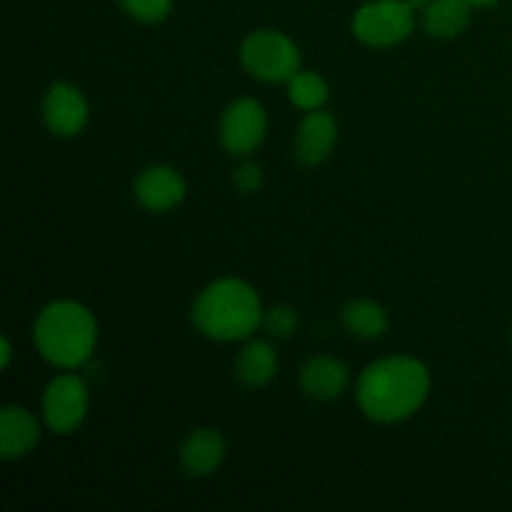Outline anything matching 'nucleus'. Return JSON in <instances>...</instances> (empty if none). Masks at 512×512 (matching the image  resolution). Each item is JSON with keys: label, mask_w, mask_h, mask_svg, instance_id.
Wrapping results in <instances>:
<instances>
[{"label": "nucleus", "mask_w": 512, "mask_h": 512, "mask_svg": "<svg viewBox=\"0 0 512 512\" xmlns=\"http://www.w3.org/2000/svg\"><path fill=\"white\" fill-rule=\"evenodd\" d=\"M358 405L375 423H403L413 418L430 395V373L413 355L375 360L358 380Z\"/></svg>", "instance_id": "obj_1"}, {"label": "nucleus", "mask_w": 512, "mask_h": 512, "mask_svg": "<svg viewBox=\"0 0 512 512\" xmlns=\"http://www.w3.org/2000/svg\"><path fill=\"white\" fill-rule=\"evenodd\" d=\"M258 290L240 278H220L195 298L193 325L205 338L220 343L248 340L263 325Z\"/></svg>", "instance_id": "obj_2"}, {"label": "nucleus", "mask_w": 512, "mask_h": 512, "mask_svg": "<svg viewBox=\"0 0 512 512\" xmlns=\"http://www.w3.org/2000/svg\"><path fill=\"white\" fill-rule=\"evenodd\" d=\"M33 343L55 368H80L93 358L98 343L95 315L75 300H55L35 318Z\"/></svg>", "instance_id": "obj_3"}, {"label": "nucleus", "mask_w": 512, "mask_h": 512, "mask_svg": "<svg viewBox=\"0 0 512 512\" xmlns=\"http://www.w3.org/2000/svg\"><path fill=\"white\" fill-rule=\"evenodd\" d=\"M240 60L253 78L288 83L300 70V50L280 30H255L240 45Z\"/></svg>", "instance_id": "obj_4"}, {"label": "nucleus", "mask_w": 512, "mask_h": 512, "mask_svg": "<svg viewBox=\"0 0 512 512\" xmlns=\"http://www.w3.org/2000/svg\"><path fill=\"white\" fill-rule=\"evenodd\" d=\"M415 13L405 0H370L353 15V35L370 48H393L410 38Z\"/></svg>", "instance_id": "obj_5"}, {"label": "nucleus", "mask_w": 512, "mask_h": 512, "mask_svg": "<svg viewBox=\"0 0 512 512\" xmlns=\"http://www.w3.org/2000/svg\"><path fill=\"white\" fill-rule=\"evenodd\" d=\"M88 408V385L80 375H58L43 393V420L58 435L75 433L88 418Z\"/></svg>", "instance_id": "obj_6"}, {"label": "nucleus", "mask_w": 512, "mask_h": 512, "mask_svg": "<svg viewBox=\"0 0 512 512\" xmlns=\"http://www.w3.org/2000/svg\"><path fill=\"white\" fill-rule=\"evenodd\" d=\"M268 135V113L255 98H238L225 108L220 120V143L233 155H250Z\"/></svg>", "instance_id": "obj_7"}, {"label": "nucleus", "mask_w": 512, "mask_h": 512, "mask_svg": "<svg viewBox=\"0 0 512 512\" xmlns=\"http://www.w3.org/2000/svg\"><path fill=\"white\" fill-rule=\"evenodd\" d=\"M43 120L48 130L58 138H75L85 130L90 118V105L83 90L73 83H53L43 95Z\"/></svg>", "instance_id": "obj_8"}, {"label": "nucleus", "mask_w": 512, "mask_h": 512, "mask_svg": "<svg viewBox=\"0 0 512 512\" xmlns=\"http://www.w3.org/2000/svg\"><path fill=\"white\" fill-rule=\"evenodd\" d=\"M133 193L150 213H168L185 200V180L170 165H150L135 178Z\"/></svg>", "instance_id": "obj_9"}, {"label": "nucleus", "mask_w": 512, "mask_h": 512, "mask_svg": "<svg viewBox=\"0 0 512 512\" xmlns=\"http://www.w3.org/2000/svg\"><path fill=\"white\" fill-rule=\"evenodd\" d=\"M338 143V120L328 110H310L298 125L295 135V155L305 165H320L330 158Z\"/></svg>", "instance_id": "obj_10"}, {"label": "nucleus", "mask_w": 512, "mask_h": 512, "mask_svg": "<svg viewBox=\"0 0 512 512\" xmlns=\"http://www.w3.org/2000/svg\"><path fill=\"white\" fill-rule=\"evenodd\" d=\"M225 455H228V443H225L223 433L215 428L193 430L180 445V463H183L185 473L193 478L213 475L225 463Z\"/></svg>", "instance_id": "obj_11"}, {"label": "nucleus", "mask_w": 512, "mask_h": 512, "mask_svg": "<svg viewBox=\"0 0 512 512\" xmlns=\"http://www.w3.org/2000/svg\"><path fill=\"white\" fill-rule=\"evenodd\" d=\"M40 443V423L30 410L5 405L0 410V458L20 460Z\"/></svg>", "instance_id": "obj_12"}, {"label": "nucleus", "mask_w": 512, "mask_h": 512, "mask_svg": "<svg viewBox=\"0 0 512 512\" xmlns=\"http://www.w3.org/2000/svg\"><path fill=\"white\" fill-rule=\"evenodd\" d=\"M350 383L348 365L340 363L330 355H315L300 370V388L308 398L328 403V400L340 398Z\"/></svg>", "instance_id": "obj_13"}, {"label": "nucleus", "mask_w": 512, "mask_h": 512, "mask_svg": "<svg viewBox=\"0 0 512 512\" xmlns=\"http://www.w3.org/2000/svg\"><path fill=\"white\" fill-rule=\"evenodd\" d=\"M278 375V353L268 340H250L235 358V378L245 388H265Z\"/></svg>", "instance_id": "obj_14"}, {"label": "nucleus", "mask_w": 512, "mask_h": 512, "mask_svg": "<svg viewBox=\"0 0 512 512\" xmlns=\"http://www.w3.org/2000/svg\"><path fill=\"white\" fill-rule=\"evenodd\" d=\"M468 0H430L428 8L423 10V28L430 38L453 40L465 33L470 25Z\"/></svg>", "instance_id": "obj_15"}, {"label": "nucleus", "mask_w": 512, "mask_h": 512, "mask_svg": "<svg viewBox=\"0 0 512 512\" xmlns=\"http://www.w3.org/2000/svg\"><path fill=\"white\" fill-rule=\"evenodd\" d=\"M343 323L355 338L375 340L388 333V313L375 300H350L343 308Z\"/></svg>", "instance_id": "obj_16"}, {"label": "nucleus", "mask_w": 512, "mask_h": 512, "mask_svg": "<svg viewBox=\"0 0 512 512\" xmlns=\"http://www.w3.org/2000/svg\"><path fill=\"white\" fill-rule=\"evenodd\" d=\"M288 95L290 103H293L295 108L305 110V113L320 110L330 98L328 80L320 73H313V70H298V73L288 80Z\"/></svg>", "instance_id": "obj_17"}, {"label": "nucleus", "mask_w": 512, "mask_h": 512, "mask_svg": "<svg viewBox=\"0 0 512 512\" xmlns=\"http://www.w3.org/2000/svg\"><path fill=\"white\" fill-rule=\"evenodd\" d=\"M120 8L138 23H163L173 10V0H118Z\"/></svg>", "instance_id": "obj_18"}, {"label": "nucleus", "mask_w": 512, "mask_h": 512, "mask_svg": "<svg viewBox=\"0 0 512 512\" xmlns=\"http://www.w3.org/2000/svg\"><path fill=\"white\" fill-rule=\"evenodd\" d=\"M263 328L270 338H290L298 328V313L290 305H273L270 310H265Z\"/></svg>", "instance_id": "obj_19"}, {"label": "nucleus", "mask_w": 512, "mask_h": 512, "mask_svg": "<svg viewBox=\"0 0 512 512\" xmlns=\"http://www.w3.org/2000/svg\"><path fill=\"white\" fill-rule=\"evenodd\" d=\"M233 183L235 188L240 190V193H255V190L263 188L265 183V175H263V168L255 163H243L238 170L233 173Z\"/></svg>", "instance_id": "obj_20"}, {"label": "nucleus", "mask_w": 512, "mask_h": 512, "mask_svg": "<svg viewBox=\"0 0 512 512\" xmlns=\"http://www.w3.org/2000/svg\"><path fill=\"white\" fill-rule=\"evenodd\" d=\"M0 355H3V368H10V360H13V345H10L8 335H3V340H0Z\"/></svg>", "instance_id": "obj_21"}, {"label": "nucleus", "mask_w": 512, "mask_h": 512, "mask_svg": "<svg viewBox=\"0 0 512 512\" xmlns=\"http://www.w3.org/2000/svg\"><path fill=\"white\" fill-rule=\"evenodd\" d=\"M413 10H425L430 5V0H405Z\"/></svg>", "instance_id": "obj_22"}, {"label": "nucleus", "mask_w": 512, "mask_h": 512, "mask_svg": "<svg viewBox=\"0 0 512 512\" xmlns=\"http://www.w3.org/2000/svg\"><path fill=\"white\" fill-rule=\"evenodd\" d=\"M468 3L473 5V8H490V5H495L498 0H468Z\"/></svg>", "instance_id": "obj_23"}]
</instances>
